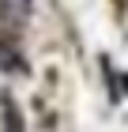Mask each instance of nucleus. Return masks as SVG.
Segmentation results:
<instances>
[{
	"label": "nucleus",
	"instance_id": "nucleus-1",
	"mask_svg": "<svg viewBox=\"0 0 128 132\" xmlns=\"http://www.w3.org/2000/svg\"><path fill=\"white\" fill-rule=\"evenodd\" d=\"M4 121H8V132H23V125H19V113L11 110V102H4Z\"/></svg>",
	"mask_w": 128,
	"mask_h": 132
}]
</instances>
